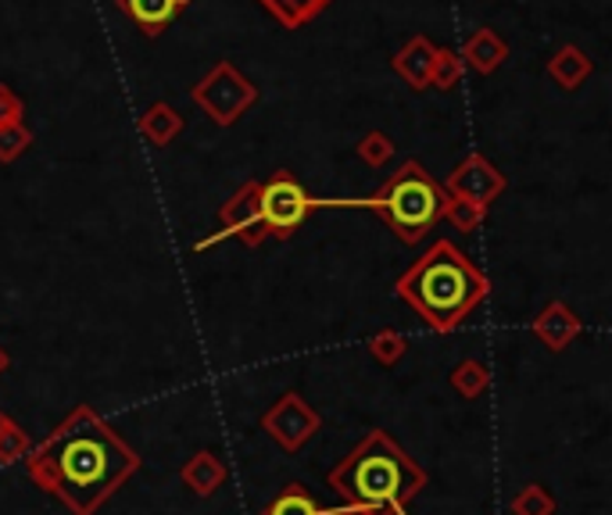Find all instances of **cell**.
<instances>
[{
	"mask_svg": "<svg viewBox=\"0 0 612 515\" xmlns=\"http://www.w3.org/2000/svg\"><path fill=\"white\" fill-rule=\"evenodd\" d=\"M137 469L140 455L90 405H76L26 455L29 479L72 515H93Z\"/></svg>",
	"mask_w": 612,
	"mask_h": 515,
	"instance_id": "1",
	"label": "cell"
},
{
	"mask_svg": "<svg viewBox=\"0 0 612 515\" xmlns=\"http://www.w3.org/2000/svg\"><path fill=\"white\" fill-rule=\"evenodd\" d=\"M444 193L455 201H470V204L488 208L491 201H498L505 193V175L498 172L483 154H470L455 172L448 175Z\"/></svg>",
	"mask_w": 612,
	"mask_h": 515,
	"instance_id": "9",
	"label": "cell"
},
{
	"mask_svg": "<svg viewBox=\"0 0 612 515\" xmlns=\"http://www.w3.org/2000/svg\"><path fill=\"white\" fill-rule=\"evenodd\" d=\"M272 19L283 29H301L304 22H312L319 11H327L333 0H258Z\"/></svg>",
	"mask_w": 612,
	"mask_h": 515,
	"instance_id": "16",
	"label": "cell"
},
{
	"mask_svg": "<svg viewBox=\"0 0 612 515\" xmlns=\"http://www.w3.org/2000/svg\"><path fill=\"white\" fill-rule=\"evenodd\" d=\"M465 61L473 64L476 72H494L498 64H502L509 58V47L505 40L498 37L494 29H476L470 40H465Z\"/></svg>",
	"mask_w": 612,
	"mask_h": 515,
	"instance_id": "14",
	"label": "cell"
},
{
	"mask_svg": "<svg viewBox=\"0 0 612 515\" xmlns=\"http://www.w3.org/2000/svg\"><path fill=\"white\" fill-rule=\"evenodd\" d=\"M327 479L348 505H380L391 515H409L412 497L427 487V469L391 433L369 430Z\"/></svg>",
	"mask_w": 612,
	"mask_h": 515,
	"instance_id": "3",
	"label": "cell"
},
{
	"mask_svg": "<svg viewBox=\"0 0 612 515\" xmlns=\"http://www.w3.org/2000/svg\"><path fill=\"white\" fill-rule=\"evenodd\" d=\"M459 75H462V58L455 51H438V61H433V72H430V87L451 90L459 83Z\"/></svg>",
	"mask_w": 612,
	"mask_h": 515,
	"instance_id": "24",
	"label": "cell"
},
{
	"mask_svg": "<svg viewBox=\"0 0 612 515\" xmlns=\"http://www.w3.org/2000/svg\"><path fill=\"white\" fill-rule=\"evenodd\" d=\"M262 430L283 451H290V455H294V451H301L319 433V415H315V408L301 394L290 391V394H283L277 405H272L262 415Z\"/></svg>",
	"mask_w": 612,
	"mask_h": 515,
	"instance_id": "7",
	"label": "cell"
},
{
	"mask_svg": "<svg viewBox=\"0 0 612 515\" xmlns=\"http://www.w3.org/2000/svg\"><path fill=\"white\" fill-rule=\"evenodd\" d=\"M190 0H119V8L133 19L148 37L165 32L169 22H175L187 11Z\"/></svg>",
	"mask_w": 612,
	"mask_h": 515,
	"instance_id": "11",
	"label": "cell"
},
{
	"mask_svg": "<svg viewBox=\"0 0 612 515\" xmlns=\"http://www.w3.org/2000/svg\"><path fill=\"white\" fill-rule=\"evenodd\" d=\"M180 476L198 497H212L230 473H225V465L219 462V455H212V451H198V455H193L180 469Z\"/></svg>",
	"mask_w": 612,
	"mask_h": 515,
	"instance_id": "13",
	"label": "cell"
},
{
	"mask_svg": "<svg viewBox=\"0 0 612 515\" xmlns=\"http://www.w3.org/2000/svg\"><path fill=\"white\" fill-rule=\"evenodd\" d=\"M258 208H262L265 236H294L298 225L309 219L315 208H330V201L312 198L290 172H277L269 183H258Z\"/></svg>",
	"mask_w": 612,
	"mask_h": 515,
	"instance_id": "5",
	"label": "cell"
},
{
	"mask_svg": "<svg viewBox=\"0 0 612 515\" xmlns=\"http://www.w3.org/2000/svg\"><path fill=\"white\" fill-rule=\"evenodd\" d=\"M548 75H552L562 90H576L591 75V61L584 51H576V47L566 43L552 61H548Z\"/></svg>",
	"mask_w": 612,
	"mask_h": 515,
	"instance_id": "17",
	"label": "cell"
},
{
	"mask_svg": "<svg viewBox=\"0 0 612 515\" xmlns=\"http://www.w3.org/2000/svg\"><path fill=\"white\" fill-rule=\"evenodd\" d=\"M488 276L451 240H438L398 280V297L412 304L430 330L451 333L488 297Z\"/></svg>",
	"mask_w": 612,
	"mask_h": 515,
	"instance_id": "2",
	"label": "cell"
},
{
	"mask_svg": "<svg viewBox=\"0 0 612 515\" xmlns=\"http://www.w3.org/2000/svg\"><path fill=\"white\" fill-rule=\"evenodd\" d=\"M32 451L29 433L14 423L8 412H0V462L11 465V462H26V455Z\"/></svg>",
	"mask_w": 612,
	"mask_h": 515,
	"instance_id": "19",
	"label": "cell"
},
{
	"mask_svg": "<svg viewBox=\"0 0 612 515\" xmlns=\"http://www.w3.org/2000/svg\"><path fill=\"white\" fill-rule=\"evenodd\" d=\"M433 61H438V47H433L427 37H415V40H409V43L398 51L394 69H398V75L405 79L409 87L423 90V87H430Z\"/></svg>",
	"mask_w": 612,
	"mask_h": 515,
	"instance_id": "12",
	"label": "cell"
},
{
	"mask_svg": "<svg viewBox=\"0 0 612 515\" xmlns=\"http://www.w3.org/2000/svg\"><path fill=\"white\" fill-rule=\"evenodd\" d=\"M22 122V101L4 83H0V125Z\"/></svg>",
	"mask_w": 612,
	"mask_h": 515,
	"instance_id": "27",
	"label": "cell"
},
{
	"mask_svg": "<svg viewBox=\"0 0 612 515\" xmlns=\"http://www.w3.org/2000/svg\"><path fill=\"white\" fill-rule=\"evenodd\" d=\"M8 365H11V354H8L4 347H0V376H4V373H8Z\"/></svg>",
	"mask_w": 612,
	"mask_h": 515,
	"instance_id": "29",
	"label": "cell"
},
{
	"mask_svg": "<svg viewBox=\"0 0 612 515\" xmlns=\"http://www.w3.org/2000/svg\"><path fill=\"white\" fill-rule=\"evenodd\" d=\"M405 351H409V341H405V333H398V330H380L373 341H369V354L383 365H394Z\"/></svg>",
	"mask_w": 612,
	"mask_h": 515,
	"instance_id": "23",
	"label": "cell"
},
{
	"mask_svg": "<svg viewBox=\"0 0 612 515\" xmlns=\"http://www.w3.org/2000/svg\"><path fill=\"white\" fill-rule=\"evenodd\" d=\"M444 201H448L444 186L433 180L419 161H405V165H401L391 180L383 183V190L373 193V198L330 201V208H369V212L387 219V225L398 233V240L415 244V240H423L433 225L441 222Z\"/></svg>",
	"mask_w": 612,
	"mask_h": 515,
	"instance_id": "4",
	"label": "cell"
},
{
	"mask_svg": "<svg viewBox=\"0 0 612 515\" xmlns=\"http://www.w3.org/2000/svg\"><path fill=\"white\" fill-rule=\"evenodd\" d=\"M29 143H32V133L22 122L0 125V161H14L19 154H26Z\"/></svg>",
	"mask_w": 612,
	"mask_h": 515,
	"instance_id": "25",
	"label": "cell"
},
{
	"mask_svg": "<svg viewBox=\"0 0 612 515\" xmlns=\"http://www.w3.org/2000/svg\"><path fill=\"white\" fill-rule=\"evenodd\" d=\"M265 515H330V508H322L304 483H287V487L272 497Z\"/></svg>",
	"mask_w": 612,
	"mask_h": 515,
	"instance_id": "18",
	"label": "cell"
},
{
	"mask_svg": "<svg viewBox=\"0 0 612 515\" xmlns=\"http://www.w3.org/2000/svg\"><path fill=\"white\" fill-rule=\"evenodd\" d=\"M330 515H391L380 505H341V508H330Z\"/></svg>",
	"mask_w": 612,
	"mask_h": 515,
	"instance_id": "28",
	"label": "cell"
},
{
	"mask_svg": "<svg viewBox=\"0 0 612 515\" xmlns=\"http://www.w3.org/2000/svg\"><path fill=\"white\" fill-rule=\"evenodd\" d=\"M219 222H222V230L212 233V236H204L198 251H208L212 244H219V240L225 236H240L248 248H258L265 240V225H262V208H258V183H244L230 201L222 204V212H219Z\"/></svg>",
	"mask_w": 612,
	"mask_h": 515,
	"instance_id": "8",
	"label": "cell"
},
{
	"mask_svg": "<svg viewBox=\"0 0 612 515\" xmlns=\"http://www.w3.org/2000/svg\"><path fill=\"white\" fill-rule=\"evenodd\" d=\"M488 383H491V373H488V365L483 362H462L455 365V373H451V386L462 394V397H480L483 391H488Z\"/></svg>",
	"mask_w": 612,
	"mask_h": 515,
	"instance_id": "20",
	"label": "cell"
},
{
	"mask_svg": "<svg viewBox=\"0 0 612 515\" xmlns=\"http://www.w3.org/2000/svg\"><path fill=\"white\" fill-rule=\"evenodd\" d=\"M180 129H183V115H175V108L165 104V101L151 104L140 115V133L148 143H154V148H165V143H172Z\"/></svg>",
	"mask_w": 612,
	"mask_h": 515,
	"instance_id": "15",
	"label": "cell"
},
{
	"mask_svg": "<svg viewBox=\"0 0 612 515\" xmlns=\"http://www.w3.org/2000/svg\"><path fill=\"white\" fill-rule=\"evenodd\" d=\"M580 330H584L580 319L573 315L570 304H562V301L544 304V312L534 319V333L548 351H566L580 336Z\"/></svg>",
	"mask_w": 612,
	"mask_h": 515,
	"instance_id": "10",
	"label": "cell"
},
{
	"mask_svg": "<svg viewBox=\"0 0 612 515\" xmlns=\"http://www.w3.org/2000/svg\"><path fill=\"white\" fill-rule=\"evenodd\" d=\"M193 101L212 122L233 125L258 101V90L244 72H237L230 61H222L193 87Z\"/></svg>",
	"mask_w": 612,
	"mask_h": 515,
	"instance_id": "6",
	"label": "cell"
},
{
	"mask_svg": "<svg viewBox=\"0 0 612 515\" xmlns=\"http://www.w3.org/2000/svg\"><path fill=\"white\" fill-rule=\"evenodd\" d=\"M359 154H362V161L369 169H383L394 154V143L387 140L383 133H365L362 143H359Z\"/></svg>",
	"mask_w": 612,
	"mask_h": 515,
	"instance_id": "26",
	"label": "cell"
},
{
	"mask_svg": "<svg viewBox=\"0 0 612 515\" xmlns=\"http://www.w3.org/2000/svg\"><path fill=\"white\" fill-rule=\"evenodd\" d=\"M483 215H488V208H480V204H470V201H455V198H448L444 201V215L451 225H455L459 233H473L483 225Z\"/></svg>",
	"mask_w": 612,
	"mask_h": 515,
	"instance_id": "22",
	"label": "cell"
},
{
	"mask_svg": "<svg viewBox=\"0 0 612 515\" xmlns=\"http://www.w3.org/2000/svg\"><path fill=\"white\" fill-rule=\"evenodd\" d=\"M555 497L548 494L541 483H526V487L512 497V515H555Z\"/></svg>",
	"mask_w": 612,
	"mask_h": 515,
	"instance_id": "21",
	"label": "cell"
}]
</instances>
